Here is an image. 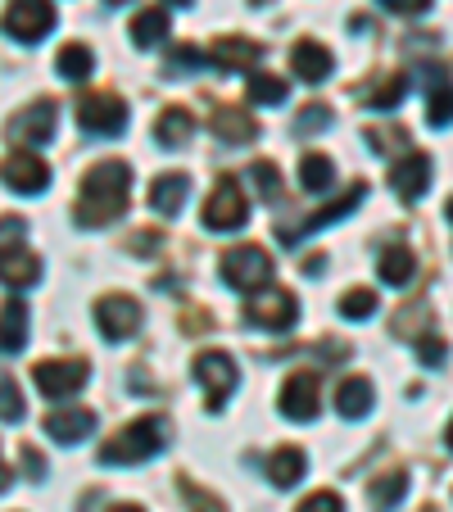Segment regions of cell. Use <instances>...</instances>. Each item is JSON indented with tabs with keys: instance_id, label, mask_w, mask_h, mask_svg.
Segmentation results:
<instances>
[{
	"instance_id": "1",
	"label": "cell",
	"mask_w": 453,
	"mask_h": 512,
	"mask_svg": "<svg viewBox=\"0 0 453 512\" xmlns=\"http://www.w3.org/2000/svg\"><path fill=\"white\" fill-rule=\"evenodd\" d=\"M132 204V168L123 159H105L82 177V195L73 204V218L82 227H109L118 223Z\"/></svg>"
},
{
	"instance_id": "2",
	"label": "cell",
	"mask_w": 453,
	"mask_h": 512,
	"mask_svg": "<svg viewBox=\"0 0 453 512\" xmlns=\"http://www.w3.org/2000/svg\"><path fill=\"white\" fill-rule=\"evenodd\" d=\"M168 435H173V426H168L164 417H141V422H132V426L109 435L96 458L105 467H136V463H145V458L164 454Z\"/></svg>"
},
{
	"instance_id": "3",
	"label": "cell",
	"mask_w": 453,
	"mask_h": 512,
	"mask_svg": "<svg viewBox=\"0 0 453 512\" xmlns=\"http://www.w3.org/2000/svg\"><path fill=\"white\" fill-rule=\"evenodd\" d=\"M195 381L204 386V404H209V413H222L227 399L236 395V386H241V368H236L232 354L204 349V354L195 358Z\"/></svg>"
},
{
	"instance_id": "4",
	"label": "cell",
	"mask_w": 453,
	"mask_h": 512,
	"mask_svg": "<svg viewBox=\"0 0 453 512\" xmlns=\"http://www.w3.org/2000/svg\"><path fill=\"white\" fill-rule=\"evenodd\" d=\"M250 223V200L245 191L236 186V177H218L213 195L204 200V227L209 232H241Z\"/></svg>"
},
{
	"instance_id": "5",
	"label": "cell",
	"mask_w": 453,
	"mask_h": 512,
	"mask_svg": "<svg viewBox=\"0 0 453 512\" xmlns=\"http://www.w3.org/2000/svg\"><path fill=\"white\" fill-rule=\"evenodd\" d=\"M222 281L236 290H263L272 281V259L259 245H236L222 254Z\"/></svg>"
},
{
	"instance_id": "6",
	"label": "cell",
	"mask_w": 453,
	"mask_h": 512,
	"mask_svg": "<svg viewBox=\"0 0 453 512\" xmlns=\"http://www.w3.org/2000/svg\"><path fill=\"white\" fill-rule=\"evenodd\" d=\"M0 28L23 46H37L50 28H55V5L50 0H10V10L0 19Z\"/></svg>"
},
{
	"instance_id": "7",
	"label": "cell",
	"mask_w": 453,
	"mask_h": 512,
	"mask_svg": "<svg viewBox=\"0 0 453 512\" xmlns=\"http://www.w3.org/2000/svg\"><path fill=\"white\" fill-rule=\"evenodd\" d=\"M32 377H37V390L46 399H68L91 381V368L82 358H41L32 368Z\"/></svg>"
},
{
	"instance_id": "8",
	"label": "cell",
	"mask_w": 453,
	"mask_h": 512,
	"mask_svg": "<svg viewBox=\"0 0 453 512\" xmlns=\"http://www.w3.org/2000/svg\"><path fill=\"white\" fill-rule=\"evenodd\" d=\"M78 123L91 136H123L127 132V105L114 91H91L78 100Z\"/></svg>"
},
{
	"instance_id": "9",
	"label": "cell",
	"mask_w": 453,
	"mask_h": 512,
	"mask_svg": "<svg viewBox=\"0 0 453 512\" xmlns=\"http://www.w3.org/2000/svg\"><path fill=\"white\" fill-rule=\"evenodd\" d=\"M295 318H299V304L290 290H259V295H250V304H245V322L263 327V331H290Z\"/></svg>"
},
{
	"instance_id": "10",
	"label": "cell",
	"mask_w": 453,
	"mask_h": 512,
	"mask_svg": "<svg viewBox=\"0 0 453 512\" xmlns=\"http://www.w3.org/2000/svg\"><path fill=\"white\" fill-rule=\"evenodd\" d=\"M145 313L132 295H100L96 300V327L105 340H132L141 331Z\"/></svg>"
},
{
	"instance_id": "11",
	"label": "cell",
	"mask_w": 453,
	"mask_h": 512,
	"mask_svg": "<svg viewBox=\"0 0 453 512\" xmlns=\"http://www.w3.org/2000/svg\"><path fill=\"white\" fill-rule=\"evenodd\" d=\"M0 182L14 195H41L50 186V164L32 150H14V155L0 159Z\"/></svg>"
},
{
	"instance_id": "12",
	"label": "cell",
	"mask_w": 453,
	"mask_h": 512,
	"mask_svg": "<svg viewBox=\"0 0 453 512\" xmlns=\"http://www.w3.org/2000/svg\"><path fill=\"white\" fill-rule=\"evenodd\" d=\"M363 195H367V186H363V182H354L345 195H336L331 204H322L318 213H309V218H299V227H281V241L295 245L299 236L322 232V227H331V223H340V218H349V213H354L358 204H363Z\"/></svg>"
},
{
	"instance_id": "13",
	"label": "cell",
	"mask_w": 453,
	"mask_h": 512,
	"mask_svg": "<svg viewBox=\"0 0 453 512\" xmlns=\"http://www.w3.org/2000/svg\"><path fill=\"white\" fill-rule=\"evenodd\" d=\"M55 127H59V105L55 100H32L19 118H10L5 132H10V141H19V145H46L50 136H55Z\"/></svg>"
},
{
	"instance_id": "14",
	"label": "cell",
	"mask_w": 453,
	"mask_h": 512,
	"mask_svg": "<svg viewBox=\"0 0 453 512\" xmlns=\"http://www.w3.org/2000/svg\"><path fill=\"white\" fill-rule=\"evenodd\" d=\"M277 408L290 417V422H313L318 417V372H295L286 377L277 395Z\"/></svg>"
},
{
	"instance_id": "15",
	"label": "cell",
	"mask_w": 453,
	"mask_h": 512,
	"mask_svg": "<svg viewBox=\"0 0 453 512\" xmlns=\"http://www.w3.org/2000/svg\"><path fill=\"white\" fill-rule=\"evenodd\" d=\"M91 431H96V413H91V408L68 404V408H50L46 413V435L59 440V445H78Z\"/></svg>"
},
{
	"instance_id": "16",
	"label": "cell",
	"mask_w": 453,
	"mask_h": 512,
	"mask_svg": "<svg viewBox=\"0 0 453 512\" xmlns=\"http://www.w3.org/2000/svg\"><path fill=\"white\" fill-rule=\"evenodd\" d=\"M390 186H395L399 200H422L426 186H431V159L422 150H408L395 168H390Z\"/></svg>"
},
{
	"instance_id": "17",
	"label": "cell",
	"mask_w": 453,
	"mask_h": 512,
	"mask_svg": "<svg viewBox=\"0 0 453 512\" xmlns=\"http://www.w3.org/2000/svg\"><path fill=\"white\" fill-rule=\"evenodd\" d=\"M290 68H295L299 82H309V87H322L331 78V68H336V55H331L322 41H299L290 50Z\"/></svg>"
},
{
	"instance_id": "18",
	"label": "cell",
	"mask_w": 453,
	"mask_h": 512,
	"mask_svg": "<svg viewBox=\"0 0 453 512\" xmlns=\"http://www.w3.org/2000/svg\"><path fill=\"white\" fill-rule=\"evenodd\" d=\"M0 281L10 290H32L41 281V259L32 250H23V245H14V250L0 254Z\"/></svg>"
},
{
	"instance_id": "19",
	"label": "cell",
	"mask_w": 453,
	"mask_h": 512,
	"mask_svg": "<svg viewBox=\"0 0 453 512\" xmlns=\"http://www.w3.org/2000/svg\"><path fill=\"white\" fill-rule=\"evenodd\" d=\"M259 59H263V46L250 37H218L209 50V64L227 68V73H232V68H254Z\"/></svg>"
},
{
	"instance_id": "20",
	"label": "cell",
	"mask_w": 453,
	"mask_h": 512,
	"mask_svg": "<svg viewBox=\"0 0 453 512\" xmlns=\"http://www.w3.org/2000/svg\"><path fill=\"white\" fill-rule=\"evenodd\" d=\"M186 195H191V177L186 173H159L155 186H150V209L159 213V218H177L186 204Z\"/></svg>"
},
{
	"instance_id": "21",
	"label": "cell",
	"mask_w": 453,
	"mask_h": 512,
	"mask_svg": "<svg viewBox=\"0 0 453 512\" xmlns=\"http://www.w3.org/2000/svg\"><path fill=\"white\" fill-rule=\"evenodd\" d=\"M263 472H268V481L277 485V490H290V485H299V476L309 472V458H304V449L281 445V449H272L268 454Z\"/></svg>"
},
{
	"instance_id": "22",
	"label": "cell",
	"mask_w": 453,
	"mask_h": 512,
	"mask_svg": "<svg viewBox=\"0 0 453 512\" xmlns=\"http://www.w3.org/2000/svg\"><path fill=\"white\" fill-rule=\"evenodd\" d=\"M376 404V390L367 377H345L336 386V413L345 417V422H358V417H367Z\"/></svg>"
},
{
	"instance_id": "23",
	"label": "cell",
	"mask_w": 453,
	"mask_h": 512,
	"mask_svg": "<svg viewBox=\"0 0 453 512\" xmlns=\"http://www.w3.org/2000/svg\"><path fill=\"white\" fill-rule=\"evenodd\" d=\"M28 322H32V313L19 295L5 300V309H0V349H5V354H19V349L28 345Z\"/></svg>"
},
{
	"instance_id": "24",
	"label": "cell",
	"mask_w": 453,
	"mask_h": 512,
	"mask_svg": "<svg viewBox=\"0 0 453 512\" xmlns=\"http://www.w3.org/2000/svg\"><path fill=\"white\" fill-rule=\"evenodd\" d=\"M191 132H195V114L182 105H168L164 114L155 118V141L164 145V150H182V145L191 141Z\"/></svg>"
},
{
	"instance_id": "25",
	"label": "cell",
	"mask_w": 453,
	"mask_h": 512,
	"mask_svg": "<svg viewBox=\"0 0 453 512\" xmlns=\"http://www.w3.org/2000/svg\"><path fill=\"white\" fill-rule=\"evenodd\" d=\"M417 272V254L408 250V245H390V250H381V259H376V277L386 281V286H408Z\"/></svg>"
},
{
	"instance_id": "26",
	"label": "cell",
	"mask_w": 453,
	"mask_h": 512,
	"mask_svg": "<svg viewBox=\"0 0 453 512\" xmlns=\"http://www.w3.org/2000/svg\"><path fill=\"white\" fill-rule=\"evenodd\" d=\"M299 186H304L309 195L331 191V186H336V164H331L322 150H309V155L299 159Z\"/></svg>"
},
{
	"instance_id": "27",
	"label": "cell",
	"mask_w": 453,
	"mask_h": 512,
	"mask_svg": "<svg viewBox=\"0 0 453 512\" xmlns=\"http://www.w3.org/2000/svg\"><path fill=\"white\" fill-rule=\"evenodd\" d=\"M168 28H173V19H168L164 5H155V10H141V14L132 19V41H136L141 50H155L159 41L168 37Z\"/></svg>"
},
{
	"instance_id": "28",
	"label": "cell",
	"mask_w": 453,
	"mask_h": 512,
	"mask_svg": "<svg viewBox=\"0 0 453 512\" xmlns=\"http://www.w3.org/2000/svg\"><path fill=\"white\" fill-rule=\"evenodd\" d=\"M213 132L227 145H250L259 127H254V118L245 114V109H218V114H213Z\"/></svg>"
},
{
	"instance_id": "29",
	"label": "cell",
	"mask_w": 453,
	"mask_h": 512,
	"mask_svg": "<svg viewBox=\"0 0 453 512\" xmlns=\"http://www.w3.org/2000/svg\"><path fill=\"white\" fill-rule=\"evenodd\" d=\"M55 68H59V78L64 82H87L91 68H96V55H91L82 41H68V46L55 55Z\"/></svg>"
},
{
	"instance_id": "30",
	"label": "cell",
	"mask_w": 453,
	"mask_h": 512,
	"mask_svg": "<svg viewBox=\"0 0 453 512\" xmlns=\"http://www.w3.org/2000/svg\"><path fill=\"white\" fill-rule=\"evenodd\" d=\"M404 494H408V472H386L381 481H372V508L376 512H395Z\"/></svg>"
},
{
	"instance_id": "31",
	"label": "cell",
	"mask_w": 453,
	"mask_h": 512,
	"mask_svg": "<svg viewBox=\"0 0 453 512\" xmlns=\"http://www.w3.org/2000/svg\"><path fill=\"white\" fill-rule=\"evenodd\" d=\"M336 309H340V318H349V322H367L376 313V295L367 286H354L349 295H340Z\"/></svg>"
},
{
	"instance_id": "32",
	"label": "cell",
	"mask_w": 453,
	"mask_h": 512,
	"mask_svg": "<svg viewBox=\"0 0 453 512\" xmlns=\"http://www.w3.org/2000/svg\"><path fill=\"white\" fill-rule=\"evenodd\" d=\"M286 78H277V73H254L250 78V100L254 105H281L286 100Z\"/></svg>"
},
{
	"instance_id": "33",
	"label": "cell",
	"mask_w": 453,
	"mask_h": 512,
	"mask_svg": "<svg viewBox=\"0 0 453 512\" xmlns=\"http://www.w3.org/2000/svg\"><path fill=\"white\" fill-rule=\"evenodd\" d=\"M28 404H23V390L14 377H0V422H23Z\"/></svg>"
},
{
	"instance_id": "34",
	"label": "cell",
	"mask_w": 453,
	"mask_h": 512,
	"mask_svg": "<svg viewBox=\"0 0 453 512\" xmlns=\"http://www.w3.org/2000/svg\"><path fill=\"white\" fill-rule=\"evenodd\" d=\"M426 118H431V127L453 123V82H444V87L431 91V100H426Z\"/></svg>"
},
{
	"instance_id": "35",
	"label": "cell",
	"mask_w": 453,
	"mask_h": 512,
	"mask_svg": "<svg viewBox=\"0 0 453 512\" xmlns=\"http://www.w3.org/2000/svg\"><path fill=\"white\" fill-rule=\"evenodd\" d=\"M404 91H408V78H399V73H390L386 82H376V87H372V96H367V100H372L376 109H395L399 100H404Z\"/></svg>"
},
{
	"instance_id": "36",
	"label": "cell",
	"mask_w": 453,
	"mask_h": 512,
	"mask_svg": "<svg viewBox=\"0 0 453 512\" xmlns=\"http://www.w3.org/2000/svg\"><path fill=\"white\" fill-rule=\"evenodd\" d=\"M250 177L259 182V195L263 200H281V173H277V164H268V159H259V164H250Z\"/></svg>"
},
{
	"instance_id": "37",
	"label": "cell",
	"mask_w": 453,
	"mask_h": 512,
	"mask_svg": "<svg viewBox=\"0 0 453 512\" xmlns=\"http://www.w3.org/2000/svg\"><path fill=\"white\" fill-rule=\"evenodd\" d=\"M177 485H182V499L191 503L195 512H227V503H222V499H213L209 490H200V485H195L191 476H182V481H177Z\"/></svg>"
},
{
	"instance_id": "38",
	"label": "cell",
	"mask_w": 453,
	"mask_h": 512,
	"mask_svg": "<svg viewBox=\"0 0 453 512\" xmlns=\"http://www.w3.org/2000/svg\"><path fill=\"white\" fill-rule=\"evenodd\" d=\"M367 141L376 145V155H395L390 145H399V150H408V136L399 132V127H367Z\"/></svg>"
},
{
	"instance_id": "39",
	"label": "cell",
	"mask_w": 453,
	"mask_h": 512,
	"mask_svg": "<svg viewBox=\"0 0 453 512\" xmlns=\"http://www.w3.org/2000/svg\"><path fill=\"white\" fill-rule=\"evenodd\" d=\"M23 236H28V223L14 218V213H5V218H0V254L14 250V245H23Z\"/></svg>"
},
{
	"instance_id": "40",
	"label": "cell",
	"mask_w": 453,
	"mask_h": 512,
	"mask_svg": "<svg viewBox=\"0 0 453 512\" xmlns=\"http://www.w3.org/2000/svg\"><path fill=\"white\" fill-rule=\"evenodd\" d=\"M295 512H345V499H340L336 490H318V494H309V499L299 503Z\"/></svg>"
},
{
	"instance_id": "41",
	"label": "cell",
	"mask_w": 453,
	"mask_h": 512,
	"mask_svg": "<svg viewBox=\"0 0 453 512\" xmlns=\"http://www.w3.org/2000/svg\"><path fill=\"white\" fill-rule=\"evenodd\" d=\"M299 132H322V127H331V109L327 105H304L299 109Z\"/></svg>"
},
{
	"instance_id": "42",
	"label": "cell",
	"mask_w": 453,
	"mask_h": 512,
	"mask_svg": "<svg viewBox=\"0 0 453 512\" xmlns=\"http://www.w3.org/2000/svg\"><path fill=\"white\" fill-rule=\"evenodd\" d=\"M173 64L177 68H204L209 64V55H204L200 46H173Z\"/></svg>"
},
{
	"instance_id": "43",
	"label": "cell",
	"mask_w": 453,
	"mask_h": 512,
	"mask_svg": "<svg viewBox=\"0 0 453 512\" xmlns=\"http://www.w3.org/2000/svg\"><path fill=\"white\" fill-rule=\"evenodd\" d=\"M417 354L426 358V363H431V368H440L444 363V340H435V336H426L422 345H417Z\"/></svg>"
},
{
	"instance_id": "44",
	"label": "cell",
	"mask_w": 453,
	"mask_h": 512,
	"mask_svg": "<svg viewBox=\"0 0 453 512\" xmlns=\"http://www.w3.org/2000/svg\"><path fill=\"white\" fill-rule=\"evenodd\" d=\"M19 458H23V467H28V481H41V476H46V458H41L37 449H19Z\"/></svg>"
},
{
	"instance_id": "45",
	"label": "cell",
	"mask_w": 453,
	"mask_h": 512,
	"mask_svg": "<svg viewBox=\"0 0 453 512\" xmlns=\"http://www.w3.org/2000/svg\"><path fill=\"white\" fill-rule=\"evenodd\" d=\"M386 10H395V14H426L431 10V0H381Z\"/></svg>"
},
{
	"instance_id": "46",
	"label": "cell",
	"mask_w": 453,
	"mask_h": 512,
	"mask_svg": "<svg viewBox=\"0 0 453 512\" xmlns=\"http://www.w3.org/2000/svg\"><path fill=\"white\" fill-rule=\"evenodd\" d=\"M10 481H14V476H10V467H5V463H0V494H5V490H10Z\"/></svg>"
},
{
	"instance_id": "47",
	"label": "cell",
	"mask_w": 453,
	"mask_h": 512,
	"mask_svg": "<svg viewBox=\"0 0 453 512\" xmlns=\"http://www.w3.org/2000/svg\"><path fill=\"white\" fill-rule=\"evenodd\" d=\"M114 512H141V508H136V503H123V508H114Z\"/></svg>"
},
{
	"instance_id": "48",
	"label": "cell",
	"mask_w": 453,
	"mask_h": 512,
	"mask_svg": "<svg viewBox=\"0 0 453 512\" xmlns=\"http://www.w3.org/2000/svg\"><path fill=\"white\" fill-rule=\"evenodd\" d=\"M444 218H449V223H453V200H449V204H444Z\"/></svg>"
},
{
	"instance_id": "49",
	"label": "cell",
	"mask_w": 453,
	"mask_h": 512,
	"mask_svg": "<svg viewBox=\"0 0 453 512\" xmlns=\"http://www.w3.org/2000/svg\"><path fill=\"white\" fill-rule=\"evenodd\" d=\"M164 5H191V0H164Z\"/></svg>"
},
{
	"instance_id": "50",
	"label": "cell",
	"mask_w": 453,
	"mask_h": 512,
	"mask_svg": "<svg viewBox=\"0 0 453 512\" xmlns=\"http://www.w3.org/2000/svg\"><path fill=\"white\" fill-rule=\"evenodd\" d=\"M250 5H272V0H250Z\"/></svg>"
},
{
	"instance_id": "51",
	"label": "cell",
	"mask_w": 453,
	"mask_h": 512,
	"mask_svg": "<svg viewBox=\"0 0 453 512\" xmlns=\"http://www.w3.org/2000/svg\"><path fill=\"white\" fill-rule=\"evenodd\" d=\"M105 5H127V0H105Z\"/></svg>"
},
{
	"instance_id": "52",
	"label": "cell",
	"mask_w": 453,
	"mask_h": 512,
	"mask_svg": "<svg viewBox=\"0 0 453 512\" xmlns=\"http://www.w3.org/2000/svg\"><path fill=\"white\" fill-rule=\"evenodd\" d=\"M449 449H453V422H449Z\"/></svg>"
}]
</instances>
